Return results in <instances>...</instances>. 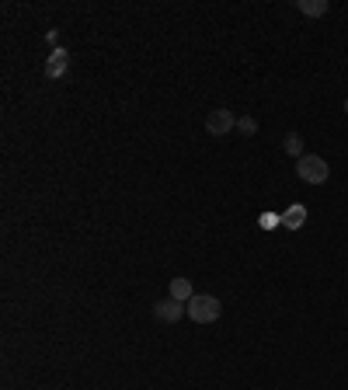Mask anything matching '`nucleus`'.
<instances>
[{"instance_id":"obj_1","label":"nucleus","mask_w":348,"mask_h":390,"mask_svg":"<svg viewBox=\"0 0 348 390\" xmlns=\"http://www.w3.org/2000/svg\"><path fill=\"white\" fill-rule=\"evenodd\" d=\"M220 314H223V307L209 292H195L188 300V321H195V324H213V321H220Z\"/></svg>"},{"instance_id":"obj_2","label":"nucleus","mask_w":348,"mask_h":390,"mask_svg":"<svg viewBox=\"0 0 348 390\" xmlns=\"http://www.w3.org/2000/svg\"><path fill=\"white\" fill-rule=\"evenodd\" d=\"M296 175H300V182H307V185H324V182L331 178V168H328L324 157L303 154V157L296 161Z\"/></svg>"},{"instance_id":"obj_3","label":"nucleus","mask_w":348,"mask_h":390,"mask_svg":"<svg viewBox=\"0 0 348 390\" xmlns=\"http://www.w3.org/2000/svg\"><path fill=\"white\" fill-rule=\"evenodd\" d=\"M234 129H237V119H234L230 108H216V112L206 115V133H209V136L223 140V136H230Z\"/></svg>"},{"instance_id":"obj_4","label":"nucleus","mask_w":348,"mask_h":390,"mask_svg":"<svg viewBox=\"0 0 348 390\" xmlns=\"http://www.w3.org/2000/svg\"><path fill=\"white\" fill-rule=\"evenodd\" d=\"M185 314H188V303L171 300V296H168V300H161V303L154 307V317H157V321H164V324H178Z\"/></svg>"},{"instance_id":"obj_5","label":"nucleus","mask_w":348,"mask_h":390,"mask_svg":"<svg viewBox=\"0 0 348 390\" xmlns=\"http://www.w3.org/2000/svg\"><path fill=\"white\" fill-rule=\"evenodd\" d=\"M67 70H70V53L60 46V49H53L49 60H46V77H49V81H60Z\"/></svg>"},{"instance_id":"obj_6","label":"nucleus","mask_w":348,"mask_h":390,"mask_svg":"<svg viewBox=\"0 0 348 390\" xmlns=\"http://www.w3.org/2000/svg\"><path fill=\"white\" fill-rule=\"evenodd\" d=\"M279 216H282V227H286V230H300V227L307 223V206H303V202H293V206H289L286 213H279Z\"/></svg>"},{"instance_id":"obj_7","label":"nucleus","mask_w":348,"mask_h":390,"mask_svg":"<svg viewBox=\"0 0 348 390\" xmlns=\"http://www.w3.org/2000/svg\"><path fill=\"white\" fill-rule=\"evenodd\" d=\"M296 11L307 14V18H321V14L331 11V4L328 0H296Z\"/></svg>"},{"instance_id":"obj_8","label":"nucleus","mask_w":348,"mask_h":390,"mask_svg":"<svg viewBox=\"0 0 348 390\" xmlns=\"http://www.w3.org/2000/svg\"><path fill=\"white\" fill-rule=\"evenodd\" d=\"M195 292H192V279H185V276H178L171 279V300H181V303H188Z\"/></svg>"},{"instance_id":"obj_9","label":"nucleus","mask_w":348,"mask_h":390,"mask_svg":"<svg viewBox=\"0 0 348 390\" xmlns=\"http://www.w3.org/2000/svg\"><path fill=\"white\" fill-rule=\"evenodd\" d=\"M282 147H286V154H289V157H296V161L303 157V136H300V133H289Z\"/></svg>"},{"instance_id":"obj_10","label":"nucleus","mask_w":348,"mask_h":390,"mask_svg":"<svg viewBox=\"0 0 348 390\" xmlns=\"http://www.w3.org/2000/svg\"><path fill=\"white\" fill-rule=\"evenodd\" d=\"M258 227L261 230H275V227H282V216H279V213H261Z\"/></svg>"},{"instance_id":"obj_11","label":"nucleus","mask_w":348,"mask_h":390,"mask_svg":"<svg viewBox=\"0 0 348 390\" xmlns=\"http://www.w3.org/2000/svg\"><path fill=\"white\" fill-rule=\"evenodd\" d=\"M237 133H244V136H255V133H258V119H251V115L237 119Z\"/></svg>"},{"instance_id":"obj_12","label":"nucleus","mask_w":348,"mask_h":390,"mask_svg":"<svg viewBox=\"0 0 348 390\" xmlns=\"http://www.w3.org/2000/svg\"><path fill=\"white\" fill-rule=\"evenodd\" d=\"M345 112H348V101H345Z\"/></svg>"}]
</instances>
